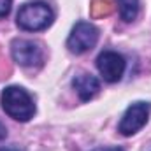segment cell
Returning <instances> with one entry per match:
<instances>
[{"label": "cell", "mask_w": 151, "mask_h": 151, "mask_svg": "<svg viewBox=\"0 0 151 151\" xmlns=\"http://www.w3.org/2000/svg\"><path fill=\"white\" fill-rule=\"evenodd\" d=\"M0 151H19V148H16V146H5V148H0Z\"/></svg>", "instance_id": "cell-12"}, {"label": "cell", "mask_w": 151, "mask_h": 151, "mask_svg": "<svg viewBox=\"0 0 151 151\" xmlns=\"http://www.w3.org/2000/svg\"><path fill=\"white\" fill-rule=\"evenodd\" d=\"M118 9H119V16L123 21L130 23L137 18L139 12V0H116Z\"/></svg>", "instance_id": "cell-8"}, {"label": "cell", "mask_w": 151, "mask_h": 151, "mask_svg": "<svg viewBox=\"0 0 151 151\" xmlns=\"http://www.w3.org/2000/svg\"><path fill=\"white\" fill-rule=\"evenodd\" d=\"M72 86H74L76 93L79 95V99L84 100V102L86 100H91L99 93V90H100L99 79L91 74H86V72L76 76L74 79H72Z\"/></svg>", "instance_id": "cell-7"}, {"label": "cell", "mask_w": 151, "mask_h": 151, "mask_svg": "<svg viewBox=\"0 0 151 151\" xmlns=\"http://www.w3.org/2000/svg\"><path fill=\"white\" fill-rule=\"evenodd\" d=\"M125 67L127 62L118 51H102L97 58V69L107 83H118L125 72Z\"/></svg>", "instance_id": "cell-6"}, {"label": "cell", "mask_w": 151, "mask_h": 151, "mask_svg": "<svg viewBox=\"0 0 151 151\" xmlns=\"http://www.w3.org/2000/svg\"><path fill=\"white\" fill-rule=\"evenodd\" d=\"M150 113H151V106L148 102H135V104H132L123 114L118 130L123 135H134L135 132H139L146 125V121L150 118Z\"/></svg>", "instance_id": "cell-5"}, {"label": "cell", "mask_w": 151, "mask_h": 151, "mask_svg": "<svg viewBox=\"0 0 151 151\" xmlns=\"http://www.w3.org/2000/svg\"><path fill=\"white\" fill-rule=\"evenodd\" d=\"M55 19L53 9L46 2H28L19 7L16 23L27 32H39L47 28Z\"/></svg>", "instance_id": "cell-2"}, {"label": "cell", "mask_w": 151, "mask_h": 151, "mask_svg": "<svg viewBox=\"0 0 151 151\" xmlns=\"http://www.w3.org/2000/svg\"><path fill=\"white\" fill-rule=\"evenodd\" d=\"M2 109L16 121H28L35 114V106L28 91L21 86H7L0 97Z\"/></svg>", "instance_id": "cell-1"}, {"label": "cell", "mask_w": 151, "mask_h": 151, "mask_svg": "<svg viewBox=\"0 0 151 151\" xmlns=\"http://www.w3.org/2000/svg\"><path fill=\"white\" fill-rule=\"evenodd\" d=\"M97 40H99V28L88 21H79L67 39V47L74 55H83L91 47H95Z\"/></svg>", "instance_id": "cell-3"}, {"label": "cell", "mask_w": 151, "mask_h": 151, "mask_svg": "<svg viewBox=\"0 0 151 151\" xmlns=\"http://www.w3.org/2000/svg\"><path fill=\"white\" fill-rule=\"evenodd\" d=\"M11 5L12 0H0V18H5L11 12Z\"/></svg>", "instance_id": "cell-9"}, {"label": "cell", "mask_w": 151, "mask_h": 151, "mask_svg": "<svg viewBox=\"0 0 151 151\" xmlns=\"http://www.w3.org/2000/svg\"><path fill=\"white\" fill-rule=\"evenodd\" d=\"M93 151H123V148H118V146H114V148H97Z\"/></svg>", "instance_id": "cell-10"}, {"label": "cell", "mask_w": 151, "mask_h": 151, "mask_svg": "<svg viewBox=\"0 0 151 151\" xmlns=\"http://www.w3.org/2000/svg\"><path fill=\"white\" fill-rule=\"evenodd\" d=\"M5 135H7V130H5V127L0 123V141H2V139H5Z\"/></svg>", "instance_id": "cell-11"}, {"label": "cell", "mask_w": 151, "mask_h": 151, "mask_svg": "<svg viewBox=\"0 0 151 151\" xmlns=\"http://www.w3.org/2000/svg\"><path fill=\"white\" fill-rule=\"evenodd\" d=\"M11 53L14 62L21 67H37L44 58L42 47L28 39H14L11 44Z\"/></svg>", "instance_id": "cell-4"}]
</instances>
